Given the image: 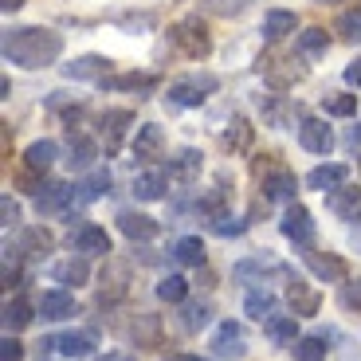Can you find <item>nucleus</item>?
<instances>
[{"mask_svg": "<svg viewBox=\"0 0 361 361\" xmlns=\"http://www.w3.org/2000/svg\"><path fill=\"white\" fill-rule=\"evenodd\" d=\"M59 51H63V36L51 27H12L4 36V59L16 67H27V71L55 63Z\"/></svg>", "mask_w": 361, "mask_h": 361, "instance_id": "nucleus-1", "label": "nucleus"}, {"mask_svg": "<svg viewBox=\"0 0 361 361\" xmlns=\"http://www.w3.org/2000/svg\"><path fill=\"white\" fill-rule=\"evenodd\" d=\"M173 44H177L185 55H192V59H204V55L212 51V44H208V32H204V24H200L197 16L180 20V24L173 27Z\"/></svg>", "mask_w": 361, "mask_h": 361, "instance_id": "nucleus-2", "label": "nucleus"}, {"mask_svg": "<svg viewBox=\"0 0 361 361\" xmlns=\"http://www.w3.org/2000/svg\"><path fill=\"white\" fill-rule=\"evenodd\" d=\"M208 90H216V75H189L169 87V102L173 106H200Z\"/></svg>", "mask_w": 361, "mask_h": 361, "instance_id": "nucleus-3", "label": "nucleus"}, {"mask_svg": "<svg viewBox=\"0 0 361 361\" xmlns=\"http://www.w3.org/2000/svg\"><path fill=\"white\" fill-rule=\"evenodd\" d=\"M212 353L216 357H224V361H232V357H244V350H247V334H244V326L240 322H220L216 330H212Z\"/></svg>", "mask_w": 361, "mask_h": 361, "instance_id": "nucleus-4", "label": "nucleus"}, {"mask_svg": "<svg viewBox=\"0 0 361 361\" xmlns=\"http://www.w3.org/2000/svg\"><path fill=\"white\" fill-rule=\"evenodd\" d=\"M283 235L295 240L298 247H314V220H310V212L302 204H295V200H290V208L283 212Z\"/></svg>", "mask_w": 361, "mask_h": 361, "instance_id": "nucleus-5", "label": "nucleus"}, {"mask_svg": "<svg viewBox=\"0 0 361 361\" xmlns=\"http://www.w3.org/2000/svg\"><path fill=\"white\" fill-rule=\"evenodd\" d=\"M298 142H302V149H310V154H330L334 134H330V126H326L322 118H302V122H298Z\"/></svg>", "mask_w": 361, "mask_h": 361, "instance_id": "nucleus-6", "label": "nucleus"}, {"mask_svg": "<svg viewBox=\"0 0 361 361\" xmlns=\"http://www.w3.org/2000/svg\"><path fill=\"white\" fill-rule=\"evenodd\" d=\"M232 275L240 283H255V279H267V275H287V267H283L279 259H271V255H255V259H240L232 267Z\"/></svg>", "mask_w": 361, "mask_h": 361, "instance_id": "nucleus-7", "label": "nucleus"}, {"mask_svg": "<svg viewBox=\"0 0 361 361\" xmlns=\"http://www.w3.org/2000/svg\"><path fill=\"white\" fill-rule=\"evenodd\" d=\"M44 350H59L63 357H87L94 350V334L90 330H71V334H55L44 342Z\"/></svg>", "mask_w": 361, "mask_h": 361, "instance_id": "nucleus-8", "label": "nucleus"}, {"mask_svg": "<svg viewBox=\"0 0 361 361\" xmlns=\"http://www.w3.org/2000/svg\"><path fill=\"white\" fill-rule=\"evenodd\" d=\"M287 302H290V310H295V318H310V314H318V307H322V295H318L310 283H302V279H290V287H287Z\"/></svg>", "mask_w": 361, "mask_h": 361, "instance_id": "nucleus-9", "label": "nucleus"}, {"mask_svg": "<svg viewBox=\"0 0 361 361\" xmlns=\"http://www.w3.org/2000/svg\"><path fill=\"white\" fill-rule=\"evenodd\" d=\"M165 189H169V173L161 169V165H154V169H142L134 177V197L137 200H161Z\"/></svg>", "mask_w": 361, "mask_h": 361, "instance_id": "nucleus-10", "label": "nucleus"}, {"mask_svg": "<svg viewBox=\"0 0 361 361\" xmlns=\"http://www.w3.org/2000/svg\"><path fill=\"white\" fill-rule=\"evenodd\" d=\"M71 247L79 255H110V235H106V228L82 224L79 232L71 235Z\"/></svg>", "mask_w": 361, "mask_h": 361, "instance_id": "nucleus-11", "label": "nucleus"}, {"mask_svg": "<svg viewBox=\"0 0 361 361\" xmlns=\"http://www.w3.org/2000/svg\"><path fill=\"white\" fill-rule=\"evenodd\" d=\"M71 200H79L71 185H59V180H51V185H44V192L36 197V208L44 212V216H51V212H67V208H71Z\"/></svg>", "mask_w": 361, "mask_h": 361, "instance_id": "nucleus-12", "label": "nucleus"}, {"mask_svg": "<svg viewBox=\"0 0 361 361\" xmlns=\"http://www.w3.org/2000/svg\"><path fill=\"white\" fill-rule=\"evenodd\" d=\"M39 314H44L47 322H63V318L79 314V302H75V295H67V290H47V295L39 298Z\"/></svg>", "mask_w": 361, "mask_h": 361, "instance_id": "nucleus-13", "label": "nucleus"}, {"mask_svg": "<svg viewBox=\"0 0 361 361\" xmlns=\"http://www.w3.org/2000/svg\"><path fill=\"white\" fill-rule=\"evenodd\" d=\"M302 259H307V267L314 271L318 279H326V283H342L345 279V263L338 259V255H322V252H314V247H307Z\"/></svg>", "mask_w": 361, "mask_h": 361, "instance_id": "nucleus-14", "label": "nucleus"}, {"mask_svg": "<svg viewBox=\"0 0 361 361\" xmlns=\"http://www.w3.org/2000/svg\"><path fill=\"white\" fill-rule=\"evenodd\" d=\"M51 247H55V240H51V232H47V228H24V232H20V240H16V252L27 255V259H44Z\"/></svg>", "mask_w": 361, "mask_h": 361, "instance_id": "nucleus-15", "label": "nucleus"}, {"mask_svg": "<svg viewBox=\"0 0 361 361\" xmlns=\"http://www.w3.org/2000/svg\"><path fill=\"white\" fill-rule=\"evenodd\" d=\"M345 180H350V165H318V169L307 173V185L318 192H330L338 185H345Z\"/></svg>", "mask_w": 361, "mask_h": 361, "instance_id": "nucleus-16", "label": "nucleus"}, {"mask_svg": "<svg viewBox=\"0 0 361 361\" xmlns=\"http://www.w3.org/2000/svg\"><path fill=\"white\" fill-rule=\"evenodd\" d=\"M118 228L130 240H154L157 235V220L145 216V212H118Z\"/></svg>", "mask_w": 361, "mask_h": 361, "instance_id": "nucleus-17", "label": "nucleus"}, {"mask_svg": "<svg viewBox=\"0 0 361 361\" xmlns=\"http://www.w3.org/2000/svg\"><path fill=\"white\" fill-rule=\"evenodd\" d=\"M161 145H165V130L157 126V122H145V126H137V134H134V154L137 157H157L161 154Z\"/></svg>", "mask_w": 361, "mask_h": 361, "instance_id": "nucleus-18", "label": "nucleus"}, {"mask_svg": "<svg viewBox=\"0 0 361 361\" xmlns=\"http://www.w3.org/2000/svg\"><path fill=\"white\" fill-rule=\"evenodd\" d=\"M130 122H134V114H130V110H106V114H102V137H106V154H114L118 145H122V134H126Z\"/></svg>", "mask_w": 361, "mask_h": 361, "instance_id": "nucleus-19", "label": "nucleus"}, {"mask_svg": "<svg viewBox=\"0 0 361 361\" xmlns=\"http://www.w3.org/2000/svg\"><path fill=\"white\" fill-rule=\"evenodd\" d=\"M55 157H59V145L51 142V137H44V142H32L24 149V165L32 173H44V169H51L55 165Z\"/></svg>", "mask_w": 361, "mask_h": 361, "instance_id": "nucleus-20", "label": "nucleus"}, {"mask_svg": "<svg viewBox=\"0 0 361 361\" xmlns=\"http://www.w3.org/2000/svg\"><path fill=\"white\" fill-rule=\"evenodd\" d=\"M263 334H267L275 345H295V342H298L295 314H271L267 322H263Z\"/></svg>", "mask_w": 361, "mask_h": 361, "instance_id": "nucleus-21", "label": "nucleus"}, {"mask_svg": "<svg viewBox=\"0 0 361 361\" xmlns=\"http://www.w3.org/2000/svg\"><path fill=\"white\" fill-rule=\"evenodd\" d=\"M94 157H99V145L90 142L87 134H75L71 130V157H67V165H71L75 173H87L90 165H94Z\"/></svg>", "mask_w": 361, "mask_h": 361, "instance_id": "nucleus-22", "label": "nucleus"}, {"mask_svg": "<svg viewBox=\"0 0 361 361\" xmlns=\"http://www.w3.org/2000/svg\"><path fill=\"white\" fill-rule=\"evenodd\" d=\"M295 189H298V180H295V173H287V169L267 173V180H263V197L267 200H295Z\"/></svg>", "mask_w": 361, "mask_h": 361, "instance_id": "nucleus-23", "label": "nucleus"}, {"mask_svg": "<svg viewBox=\"0 0 361 361\" xmlns=\"http://www.w3.org/2000/svg\"><path fill=\"white\" fill-rule=\"evenodd\" d=\"M106 59L102 55H82V59H75V63H63V75L67 79H106Z\"/></svg>", "mask_w": 361, "mask_h": 361, "instance_id": "nucleus-24", "label": "nucleus"}, {"mask_svg": "<svg viewBox=\"0 0 361 361\" xmlns=\"http://www.w3.org/2000/svg\"><path fill=\"white\" fill-rule=\"evenodd\" d=\"M326 208L334 212V216H357V189H350V185H338V189L326 192Z\"/></svg>", "mask_w": 361, "mask_h": 361, "instance_id": "nucleus-25", "label": "nucleus"}, {"mask_svg": "<svg viewBox=\"0 0 361 361\" xmlns=\"http://www.w3.org/2000/svg\"><path fill=\"white\" fill-rule=\"evenodd\" d=\"M87 275H90V267H87V259H82V255H79V259L71 255V259H63V263H55V267H51V279L55 283H67V287L87 283Z\"/></svg>", "mask_w": 361, "mask_h": 361, "instance_id": "nucleus-26", "label": "nucleus"}, {"mask_svg": "<svg viewBox=\"0 0 361 361\" xmlns=\"http://www.w3.org/2000/svg\"><path fill=\"white\" fill-rule=\"evenodd\" d=\"M295 27H298V16H295V12H287V8H275V12L263 16V36H267V39H283L287 32H295Z\"/></svg>", "mask_w": 361, "mask_h": 361, "instance_id": "nucleus-27", "label": "nucleus"}, {"mask_svg": "<svg viewBox=\"0 0 361 361\" xmlns=\"http://www.w3.org/2000/svg\"><path fill=\"white\" fill-rule=\"evenodd\" d=\"M32 318L36 314H32V302H27V298H8V302H4V330H8V334L24 330Z\"/></svg>", "mask_w": 361, "mask_h": 361, "instance_id": "nucleus-28", "label": "nucleus"}, {"mask_svg": "<svg viewBox=\"0 0 361 361\" xmlns=\"http://www.w3.org/2000/svg\"><path fill=\"white\" fill-rule=\"evenodd\" d=\"M298 55L302 59H318V55H326V47H330V36H326L322 27H307V32H298Z\"/></svg>", "mask_w": 361, "mask_h": 361, "instance_id": "nucleus-29", "label": "nucleus"}, {"mask_svg": "<svg viewBox=\"0 0 361 361\" xmlns=\"http://www.w3.org/2000/svg\"><path fill=\"white\" fill-rule=\"evenodd\" d=\"M173 259L185 263V267H200V263H204V244H200V235H185V240H177Z\"/></svg>", "mask_w": 361, "mask_h": 361, "instance_id": "nucleus-30", "label": "nucleus"}, {"mask_svg": "<svg viewBox=\"0 0 361 361\" xmlns=\"http://www.w3.org/2000/svg\"><path fill=\"white\" fill-rule=\"evenodd\" d=\"M106 90H154L157 87V75H137V71H126V75H114V79H102Z\"/></svg>", "mask_w": 361, "mask_h": 361, "instance_id": "nucleus-31", "label": "nucleus"}, {"mask_svg": "<svg viewBox=\"0 0 361 361\" xmlns=\"http://www.w3.org/2000/svg\"><path fill=\"white\" fill-rule=\"evenodd\" d=\"M185 295H189V279H180V275H165L157 283V298L161 302H185Z\"/></svg>", "mask_w": 361, "mask_h": 361, "instance_id": "nucleus-32", "label": "nucleus"}, {"mask_svg": "<svg viewBox=\"0 0 361 361\" xmlns=\"http://www.w3.org/2000/svg\"><path fill=\"white\" fill-rule=\"evenodd\" d=\"M244 310L252 318H259V322H267V318L275 314V295H267V290H263V295H259V290H252V295L244 298Z\"/></svg>", "mask_w": 361, "mask_h": 361, "instance_id": "nucleus-33", "label": "nucleus"}, {"mask_svg": "<svg viewBox=\"0 0 361 361\" xmlns=\"http://www.w3.org/2000/svg\"><path fill=\"white\" fill-rule=\"evenodd\" d=\"M106 189H110V173H94V177H87L82 185H75V197H79V200H94V197H102Z\"/></svg>", "mask_w": 361, "mask_h": 361, "instance_id": "nucleus-34", "label": "nucleus"}, {"mask_svg": "<svg viewBox=\"0 0 361 361\" xmlns=\"http://www.w3.org/2000/svg\"><path fill=\"white\" fill-rule=\"evenodd\" d=\"M290 350H295V357H298V361H322V357H326L322 338H298V342L290 345Z\"/></svg>", "mask_w": 361, "mask_h": 361, "instance_id": "nucleus-35", "label": "nucleus"}, {"mask_svg": "<svg viewBox=\"0 0 361 361\" xmlns=\"http://www.w3.org/2000/svg\"><path fill=\"white\" fill-rule=\"evenodd\" d=\"M326 114H334V118L357 114V94H330L326 99Z\"/></svg>", "mask_w": 361, "mask_h": 361, "instance_id": "nucleus-36", "label": "nucleus"}, {"mask_svg": "<svg viewBox=\"0 0 361 361\" xmlns=\"http://www.w3.org/2000/svg\"><path fill=\"white\" fill-rule=\"evenodd\" d=\"M338 32H342V39H350V44H357V39H361V8H350V12H342V20H338Z\"/></svg>", "mask_w": 361, "mask_h": 361, "instance_id": "nucleus-37", "label": "nucleus"}, {"mask_svg": "<svg viewBox=\"0 0 361 361\" xmlns=\"http://www.w3.org/2000/svg\"><path fill=\"white\" fill-rule=\"evenodd\" d=\"M338 302H342L345 310H361V279L345 283V287H342V295H338Z\"/></svg>", "mask_w": 361, "mask_h": 361, "instance_id": "nucleus-38", "label": "nucleus"}, {"mask_svg": "<svg viewBox=\"0 0 361 361\" xmlns=\"http://www.w3.org/2000/svg\"><path fill=\"white\" fill-rule=\"evenodd\" d=\"M204 322H208V307H204V302H192V307H185V330H200Z\"/></svg>", "mask_w": 361, "mask_h": 361, "instance_id": "nucleus-39", "label": "nucleus"}, {"mask_svg": "<svg viewBox=\"0 0 361 361\" xmlns=\"http://www.w3.org/2000/svg\"><path fill=\"white\" fill-rule=\"evenodd\" d=\"M197 169H200V154H192V149H185V154L177 157V177H185V180H189Z\"/></svg>", "mask_w": 361, "mask_h": 361, "instance_id": "nucleus-40", "label": "nucleus"}, {"mask_svg": "<svg viewBox=\"0 0 361 361\" xmlns=\"http://www.w3.org/2000/svg\"><path fill=\"white\" fill-rule=\"evenodd\" d=\"M212 228H216V235H240L247 224H244V220H235V216H220Z\"/></svg>", "mask_w": 361, "mask_h": 361, "instance_id": "nucleus-41", "label": "nucleus"}, {"mask_svg": "<svg viewBox=\"0 0 361 361\" xmlns=\"http://www.w3.org/2000/svg\"><path fill=\"white\" fill-rule=\"evenodd\" d=\"M20 357H24V345L8 334L4 342H0V361H20Z\"/></svg>", "mask_w": 361, "mask_h": 361, "instance_id": "nucleus-42", "label": "nucleus"}, {"mask_svg": "<svg viewBox=\"0 0 361 361\" xmlns=\"http://www.w3.org/2000/svg\"><path fill=\"white\" fill-rule=\"evenodd\" d=\"M0 212H4V224H8V228H16V224H20V204H16L12 197L0 200Z\"/></svg>", "mask_w": 361, "mask_h": 361, "instance_id": "nucleus-43", "label": "nucleus"}, {"mask_svg": "<svg viewBox=\"0 0 361 361\" xmlns=\"http://www.w3.org/2000/svg\"><path fill=\"white\" fill-rule=\"evenodd\" d=\"M345 82H350V87H361V55L345 67Z\"/></svg>", "mask_w": 361, "mask_h": 361, "instance_id": "nucleus-44", "label": "nucleus"}, {"mask_svg": "<svg viewBox=\"0 0 361 361\" xmlns=\"http://www.w3.org/2000/svg\"><path fill=\"white\" fill-rule=\"evenodd\" d=\"M345 145H350V149H357V145H361V126H353L350 134H345Z\"/></svg>", "mask_w": 361, "mask_h": 361, "instance_id": "nucleus-45", "label": "nucleus"}, {"mask_svg": "<svg viewBox=\"0 0 361 361\" xmlns=\"http://www.w3.org/2000/svg\"><path fill=\"white\" fill-rule=\"evenodd\" d=\"M0 8H4V12H16V8H24V0H0Z\"/></svg>", "mask_w": 361, "mask_h": 361, "instance_id": "nucleus-46", "label": "nucleus"}, {"mask_svg": "<svg viewBox=\"0 0 361 361\" xmlns=\"http://www.w3.org/2000/svg\"><path fill=\"white\" fill-rule=\"evenodd\" d=\"M99 361H134L130 353H106V357H99Z\"/></svg>", "mask_w": 361, "mask_h": 361, "instance_id": "nucleus-47", "label": "nucleus"}, {"mask_svg": "<svg viewBox=\"0 0 361 361\" xmlns=\"http://www.w3.org/2000/svg\"><path fill=\"white\" fill-rule=\"evenodd\" d=\"M353 247H357V252H361V220H357V224H353Z\"/></svg>", "mask_w": 361, "mask_h": 361, "instance_id": "nucleus-48", "label": "nucleus"}, {"mask_svg": "<svg viewBox=\"0 0 361 361\" xmlns=\"http://www.w3.org/2000/svg\"><path fill=\"white\" fill-rule=\"evenodd\" d=\"M165 361H200V357H192V353H173V357H165Z\"/></svg>", "mask_w": 361, "mask_h": 361, "instance_id": "nucleus-49", "label": "nucleus"}, {"mask_svg": "<svg viewBox=\"0 0 361 361\" xmlns=\"http://www.w3.org/2000/svg\"><path fill=\"white\" fill-rule=\"evenodd\" d=\"M318 4H342V0H318Z\"/></svg>", "mask_w": 361, "mask_h": 361, "instance_id": "nucleus-50", "label": "nucleus"}]
</instances>
